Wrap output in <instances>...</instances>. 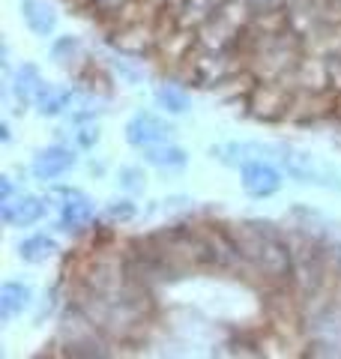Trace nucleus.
<instances>
[{
    "label": "nucleus",
    "instance_id": "f8f14e48",
    "mask_svg": "<svg viewBox=\"0 0 341 359\" xmlns=\"http://www.w3.org/2000/svg\"><path fill=\"white\" fill-rule=\"evenodd\" d=\"M72 99H75V90L69 87H54V84H42L39 96H36V111L39 117H60L66 108H72Z\"/></svg>",
    "mask_w": 341,
    "mask_h": 359
},
{
    "label": "nucleus",
    "instance_id": "6ab92c4d",
    "mask_svg": "<svg viewBox=\"0 0 341 359\" xmlns=\"http://www.w3.org/2000/svg\"><path fill=\"white\" fill-rule=\"evenodd\" d=\"M15 195V186H13V177H0V201L13 198Z\"/></svg>",
    "mask_w": 341,
    "mask_h": 359
},
{
    "label": "nucleus",
    "instance_id": "0eeeda50",
    "mask_svg": "<svg viewBox=\"0 0 341 359\" xmlns=\"http://www.w3.org/2000/svg\"><path fill=\"white\" fill-rule=\"evenodd\" d=\"M276 147H264V144L258 141H231V144H219V147H213V159H219L222 165H231V168H243L255 159H264L267 153H272Z\"/></svg>",
    "mask_w": 341,
    "mask_h": 359
},
{
    "label": "nucleus",
    "instance_id": "f257e3e1",
    "mask_svg": "<svg viewBox=\"0 0 341 359\" xmlns=\"http://www.w3.org/2000/svg\"><path fill=\"white\" fill-rule=\"evenodd\" d=\"M279 159L284 165L288 177H293L297 183H305V186H321V189H341V171L333 165L314 156L302 147H279Z\"/></svg>",
    "mask_w": 341,
    "mask_h": 359
},
{
    "label": "nucleus",
    "instance_id": "9d476101",
    "mask_svg": "<svg viewBox=\"0 0 341 359\" xmlns=\"http://www.w3.org/2000/svg\"><path fill=\"white\" fill-rule=\"evenodd\" d=\"M42 75H39V66H33V63H21L15 75H13V96H15V102L21 108H27L36 102V96H39V90H42Z\"/></svg>",
    "mask_w": 341,
    "mask_h": 359
},
{
    "label": "nucleus",
    "instance_id": "9b49d317",
    "mask_svg": "<svg viewBox=\"0 0 341 359\" xmlns=\"http://www.w3.org/2000/svg\"><path fill=\"white\" fill-rule=\"evenodd\" d=\"M33 299V290L21 282H4L0 287V320L4 323H13L21 311L30 306Z\"/></svg>",
    "mask_w": 341,
    "mask_h": 359
},
{
    "label": "nucleus",
    "instance_id": "39448f33",
    "mask_svg": "<svg viewBox=\"0 0 341 359\" xmlns=\"http://www.w3.org/2000/svg\"><path fill=\"white\" fill-rule=\"evenodd\" d=\"M78 162V156L72 147H63V144H54V147H42L36 156H33V165L30 171L36 180L42 183H54V180H60L63 174H69Z\"/></svg>",
    "mask_w": 341,
    "mask_h": 359
},
{
    "label": "nucleus",
    "instance_id": "4468645a",
    "mask_svg": "<svg viewBox=\"0 0 341 359\" xmlns=\"http://www.w3.org/2000/svg\"><path fill=\"white\" fill-rule=\"evenodd\" d=\"M156 102L162 111H168V114H186V111L192 108V96L177 84H159L156 87Z\"/></svg>",
    "mask_w": 341,
    "mask_h": 359
},
{
    "label": "nucleus",
    "instance_id": "f03ea898",
    "mask_svg": "<svg viewBox=\"0 0 341 359\" xmlns=\"http://www.w3.org/2000/svg\"><path fill=\"white\" fill-rule=\"evenodd\" d=\"M170 135H174V126L159 114H153V111H135L126 123V144H132L138 150L170 141Z\"/></svg>",
    "mask_w": 341,
    "mask_h": 359
},
{
    "label": "nucleus",
    "instance_id": "423d86ee",
    "mask_svg": "<svg viewBox=\"0 0 341 359\" xmlns=\"http://www.w3.org/2000/svg\"><path fill=\"white\" fill-rule=\"evenodd\" d=\"M45 210H48V204L36 195H13L0 201V219L9 228H30V224H36L45 216Z\"/></svg>",
    "mask_w": 341,
    "mask_h": 359
},
{
    "label": "nucleus",
    "instance_id": "20e7f679",
    "mask_svg": "<svg viewBox=\"0 0 341 359\" xmlns=\"http://www.w3.org/2000/svg\"><path fill=\"white\" fill-rule=\"evenodd\" d=\"M60 228L78 233L96 222V201L87 198L81 189H60Z\"/></svg>",
    "mask_w": 341,
    "mask_h": 359
},
{
    "label": "nucleus",
    "instance_id": "6e6552de",
    "mask_svg": "<svg viewBox=\"0 0 341 359\" xmlns=\"http://www.w3.org/2000/svg\"><path fill=\"white\" fill-rule=\"evenodd\" d=\"M21 21H25L27 30L39 39H48L57 30V13L45 0H21Z\"/></svg>",
    "mask_w": 341,
    "mask_h": 359
},
{
    "label": "nucleus",
    "instance_id": "a211bd4d",
    "mask_svg": "<svg viewBox=\"0 0 341 359\" xmlns=\"http://www.w3.org/2000/svg\"><path fill=\"white\" fill-rule=\"evenodd\" d=\"M75 138H78V147H93V144L99 141V126H84Z\"/></svg>",
    "mask_w": 341,
    "mask_h": 359
},
{
    "label": "nucleus",
    "instance_id": "f3484780",
    "mask_svg": "<svg viewBox=\"0 0 341 359\" xmlns=\"http://www.w3.org/2000/svg\"><path fill=\"white\" fill-rule=\"evenodd\" d=\"M120 186L126 189V192H144V171L135 165L120 168Z\"/></svg>",
    "mask_w": 341,
    "mask_h": 359
},
{
    "label": "nucleus",
    "instance_id": "ddd939ff",
    "mask_svg": "<svg viewBox=\"0 0 341 359\" xmlns=\"http://www.w3.org/2000/svg\"><path fill=\"white\" fill-rule=\"evenodd\" d=\"M57 252H60V245H57L54 237H48V233H33V237L21 240L18 243V257L25 264H48L51 257H57Z\"/></svg>",
    "mask_w": 341,
    "mask_h": 359
},
{
    "label": "nucleus",
    "instance_id": "1a4fd4ad",
    "mask_svg": "<svg viewBox=\"0 0 341 359\" xmlns=\"http://www.w3.org/2000/svg\"><path fill=\"white\" fill-rule=\"evenodd\" d=\"M144 162L156 168V171L177 174L189 165V153L183 147H177V144L162 141V144H153V147H144Z\"/></svg>",
    "mask_w": 341,
    "mask_h": 359
},
{
    "label": "nucleus",
    "instance_id": "2eb2a0df",
    "mask_svg": "<svg viewBox=\"0 0 341 359\" xmlns=\"http://www.w3.org/2000/svg\"><path fill=\"white\" fill-rule=\"evenodd\" d=\"M84 54V45L78 36H57L51 45V60L57 66H72L75 60H81Z\"/></svg>",
    "mask_w": 341,
    "mask_h": 359
},
{
    "label": "nucleus",
    "instance_id": "dca6fc26",
    "mask_svg": "<svg viewBox=\"0 0 341 359\" xmlns=\"http://www.w3.org/2000/svg\"><path fill=\"white\" fill-rule=\"evenodd\" d=\"M135 204L129 198H120V201H111V204L105 207V216L111 219V222H129V219H135Z\"/></svg>",
    "mask_w": 341,
    "mask_h": 359
},
{
    "label": "nucleus",
    "instance_id": "7ed1b4c3",
    "mask_svg": "<svg viewBox=\"0 0 341 359\" xmlns=\"http://www.w3.org/2000/svg\"><path fill=\"white\" fill-rule=\"evenodd\" d=\"M240 186H243V192L255 201L272 198L281 189V171L276 165H269L267 159H255L240 168Z\"/></svg>",
    "mask_w": 341,
    "mask_h": 359
}]
</instances>
